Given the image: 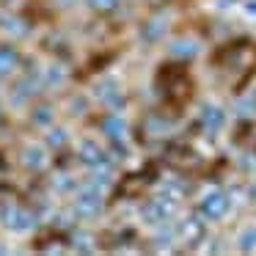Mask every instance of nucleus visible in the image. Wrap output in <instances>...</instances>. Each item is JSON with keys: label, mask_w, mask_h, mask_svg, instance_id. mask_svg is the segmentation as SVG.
Masks as SVG:
<instances>
[{"label": "nucleus", "mask_w": 256, "mask_h": 256, "mask_svg": "<svg viewBox=\"0 0 256 256\" xmlns=\"http://www.w3.org/2000/svg\"><path fill=\"white\" fill-rule=\"evenodd\" d=\"M179 228H182V234H184V240H188V242H198V240L206 234V226H204V220H201V218H188V220H184Z\"/></svg>", "instance_id": "20e7f679"}, {"label": "nucleus", "mask_w": 256, "mask_h": 256, "mask_svg": "<svg viewBox=\"0 0 256 256\" xmlns=\"http://www.w3.org/2000/svg\"><path fill=\"white\" fill-rule=\"evenodd\" d=\"M234 113H237V116H242V118L254 116V113H256V91H254V94H248V96H242V100H237Z\"/></svg>", "instance_id": "0eeeda50"}, {"label": "nucleus", "mask_w": 256, "mask_h": 256, "mask_svg": "<svg viewBox=\"0 0 256 256\" xmlns=\"http://www.w3.org/2000/svg\"><path fill=\"white\" fill-rule=\"evenodd\" d=\"M168 52H171L174 58H193L196 52H198V44H196L193 39H179L168 47Z\"/></svg>", "instance_id": "39448f33"}, {"label": "nucleus", "mask_w": 256, "mask_h": 256, "mask_svg": "<svg viewBox=\"0 0 256 256\" xmlns=\"http://www.w3.org/2000/svg\"><path fill=\"white\" fill-rule=\"evenodd\" d=\"M80 157H83V162H88V166H108V152L100 149L94 140H83Z\"/></svg>", "instance_id": "f03ea898"}, {"label": "nucleus", "mask_w": 256, "mask_h": 256, "mask_svg": "<svg viewBox=\"0 0 256 256\" xmlns=\"http://www.w3.org/2000/svg\"><path fill=\"white\" fill-rule=\"evenodd\" d=\"M237 248L242 254H254L256 250V226H245L242 232L237 234Z\"/></svg>", "instance_id": "423d86ee"}, {"label": "nucleus", "mask_w": 256, "mask_h": 256, "mask_svg": "<svg viewBox=\"0 0 256 256\" xmlns=\"http://www.w3.org/2000/svg\"><path fill=\"white\" fill-rule=\"evenodd\" d=\"M91 6H94V8H102V12H110V8L118 6V0H91Z\"/></svg>", "instance_id": "f8f14e48"}, {"label": "nucleus", "mask_w": 256, "mask_h": 256, "mask_svg": "<svg viewBox=\"0 0 256 256\" xmlns=\"http://www.w3.org/2000/svg\"><path fill=\"white\" fill-rule=\"evenodd\" d=\"M78 206H83L86 215H94V212L100 210V196H96V193H83L78 198Z\"/></svg>", "instance_id": "9d476101"}, {"label": "nucleus", "mask_w": 256, "mask_h": 256, "mask_svg": "<svg viewBox=\"0 0 256 256\" xmlns=\"http://www.w3.org/2000/svg\"><path fill=\"white\" fill-rule=\"evenodd\" d=\"M245 12H248V14H254V17H256V0H250V3H245Z\"/></svg>", "instance_id": "ddd939ff"}, {"label": "nucleus", "mask_w": 256, "mask_h": 256, "mask_svg": "<svg viewBox=\"0 0 256 256\" xmlns=\"http://www.w3.org/2000/svg\"><path fill=\"white\" fill-rule=\"evenodd\" d=\"M201 122H204V127L210 130V132H218V130L226 124V110L218 105H206L204 110H201Z\"/></svg>", "instance_id": "7ed1b4c3"}, {"label": "nucleus", "mask_w": 256, "mask_h": 256, "mask_svg": "<svg viewBox=\"0 0 256 256\" xmlns=\"http://www.w3.org/2000/svg\"><path fill=\"white\" fill-rule=\"evenodd\" d=\"M102 124H105V130H108V135H110V138H122L124 130H127V127H124V122L116 116V113L105 116V122H102Z\"/></svg>", "instance_id": "1a4fd4ad"}, {"label": "nucleus", "mask_w": 256, "mask_h": 256, "mask_svg": "<svg viewBox=\"0 0 256 256\" xmlns=\"http://www.w3.org/2000/svg\"><path fill=\"white\" fill-rule=\"evenodd\" d=\"M14 64H17V52H14V47H0V78L12 72Z\"/></svg>", "instance_id": "6e6552de"}, {"label": "nucleus", "mask_w": 256, "mask_h": 256, "mask_svg": "<svg viewBox=\"0 0 256 256\" xmlns=\"http://www.w3.org/2000/svg\"><path fill=\"white\" fill-rule=\"evenodd\" d=\"M198 210L206 220H220V218H226L228 210H232V198H228V193H223V190H212V193H206L204 198H201Z\"/></svg>", "instance_id": "f257e3e1"}, {"label": "nucleus", "mask_w": 256, "mask_h": 256, "mask_svg": "<svg viewBox=\"0 0 256 256\" xmlns=\"http://www.w3.org/2000/svg\"><path fill=\"white\" fill-rule=\"evenodd\" d=\"M162 30H166V25H162V22H157V20L149 25V30L144 28V39H146V44H152L154 39H160V36H162Z\"/></svg>", "instance_id": "9b49d317"}]
</instances>
